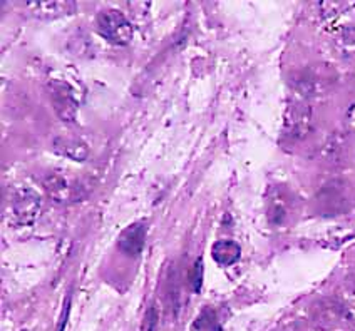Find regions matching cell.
I'll return each mask as SVG.
<instances>
[{"mask_svg":"<svg viewBox=\"0 0 355 331\" xmlns=\"http://www.w3.org/2000/svg\"><path fill=\"white\" fill-rule=\"evenodd\" d=\"M27 7L34 12L35 15H40L42 19H58L62 15H69L74 12V2H59V0H51V2H27Z\"/></svg>","mask_w":355,"mask_h":331,"instance_id":"6","label":"cell"},{"mask_svg":"<svg viewBox=\"0 0 355 331\" xmlns=\"http://www.w3.org/2000/svg\"><path fill=\"white\" fill-rule=\"evenodd\" d=\"M211 256L215 258L216 263L223 266L235 265L241 256V248L235 241H218L213 246Z\"/></svg>","mask_w":355,"mask_h":331,"instance_id":"7","label":"cell"},{"mask_svg":"<svg viewBox=\"0 0 355 331\" xmlns=\"http://www.w3.org/2000/svg\"><path fill=\"white\" fill-rule=\"evenodd\" d=\"M158 326H159V310L156 305H151L146 310V314H144L141 331H158Z\"/></svg>","mask_w":355,"mask_h":331,"instance_id":"10","label":"cell"},{"mask_svg":"<svg viewBox=\"0 0 355 331\" xmlns=\"http://www.w3.org/2000/svg\"><path fill=\"white\" fill-rule=\"evenodd\" d=\"M347 123H349V127L355 131V104L354 106H350L349 112H347Z\"/></svg>","mask_w":355,"mask_h":331,"instance_id":"12","label":"cell"},{"mask_svg":"<svg viewBox=\"0 0 355 331\" xmlns=\"http://www.w3.org/2000/svg\"><path fill=\"white\" fill-rule=\"evenodd\" d=\"M315 331H350L347 326H338V328H315Z\"/></svg>","mask_w":355,"mask_h":331,"instance_id":"14","label":"cell"},{"mask_svg":"<svg viewBox=\"0 0 355 331\" xmlns=\"http://www.w3.org/2000/svg\"><path fill=\"white\" fill-rule=\"evenodd\" d=\"M40 208H42L40 197L37 193H34L32 189H20V191L15 193V196L12 197V217H14L15 223L22 226L34 223L40 215Z\"/></svg>","mask_w":355,"mask_h":331,"instance_id":"2","label":"cell"},{"mask_svg":"<svg viewBox=\"0 0 355 331\" xmlns=\"http://www.w3.org/2000/svg\"><path fill=\"white\" fill-rule=\"evenodd\" d=\"M69 305H71V300L66 301V306H64V310H66V314H64V318L60 320L59 326H58V331H64V328H66V321H67V316H69Z\"/></svg>","mask_w":355,"mask_h":331,"instance_id":"13","label":"cell"},{"mask_svg":"<svg viewBox=\"0 0 355 331\" xmlns=\"http://www.w3.org/2000/svg\"><path fill=\"white\" fill-rule=\"evenodd\" d=\"M51 102L62 120L72 123L78 116V100H76L74 91L66 82H51L49 84Z\"/></svg>","mask_w":355,"mask_h":331,"instance_id":"3","label":"cell"},{"mask_svg":"<svg viewBox=\"0 0 355 331\" xmlns=\"http://www.w3.org/2000/svg\"><path fill=\"white\" fill-rule=\"evenodd\" d=\"M55 151L60 152V154L71 157L74 161H84L87 157V147L84 146L79 141H71L64 139V137H58L54 143Z\"/></svg>","mask_w":355,"mask_h":331,"instance_id":"9","label":"cell"},{"mask_svg":"<svg viewBox=\"0 0 355 331\" xmlns=\"http://www.w3.org/2000/svg\"><path fill=\"white\" fill-rule=\"evenodd\" d=\"M44 188L59 203H72L83 197V186L76 177H67L64 175H51L44 181Z\"/></svg>","mask_w":355,"mask_h":331,"instance_id":"4","label":"cell"},{"mask_svg":"<svg viewBox=\"0 0 355 331\" xmlns=\"http://www.w3.org/2000/svg\"><path fill=\"white\" fill-rule=\"evenodd\" d=\"M96 29L107 42L116 44V46H128L132 40L131 22L119 10L107 9L99 12L96 19Z\"/></svg>","mask_w":355,"mask_h":331,"instance_id":"1","label":"cell"},{"mask_svg":"<svg viewBox=\"0 0 355 331\" xmlns=\"http://www.w3.org/2000/svg\"><path fill=\"white\" fill-rule=\"evenodd\" d=\"M144 243H146V224L141 223H132L129 224L123 233L119 234L118 246L119 249L128 256H139L144 249Z\"/></svg>","mask_w":355,"mask_h":331,"instance_id":"5","label":"cell"},{"mask_svg":"<svg viewBox=\"0 0 355 331\" xmlns=\"http://www.w3.org/2000/svg\"><path fill=\"white\" fill-rule=\"evenodd\" d=\"M288 124L290 131L295 136H305L310 127V107L304 106V104H297L288 111Z\"/></svg>","mask_w":355,"mask_h":331,"instance_id":"8","label":"cell"},{"mask_svg":"<svg viewBox=\"0 0 355 331\" xmlns=\"http://www.w3.org/2000/svg\"><path fill=\"white\" fill-rule=\"evenodd\" d=\"M189 285H191L193 292H200L201 285H203V260H198L193 266L191 273H189Z\"/></svg>","mask_w":355,"mask_h":331,"instance_id":"11","label":"cell"}]
</instances>
